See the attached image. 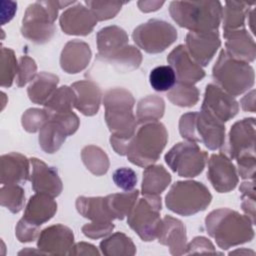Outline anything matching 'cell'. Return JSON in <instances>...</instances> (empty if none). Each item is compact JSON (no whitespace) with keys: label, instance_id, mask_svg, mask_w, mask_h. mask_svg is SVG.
<instances>
[{"label":"cell","instance_id":"cell-1","mask_svg":"<svg viewBox=\"0 0 256 256\" xmlns=\"http://www.w3.org/2000/svg\"><path fill=\"white\" fill-rule=\"evenodd\" d=\"M103 104L111 147L117 154L126 155L137 127L133 112L135 99L130 91L117 87L105 92Z\"/></svg>","mask_w":256,"mask_h":256},{"label":"cell","instance_id":"cell-2","mask_svg":"<svg viewBox=\"0 0 256 256\" xmlns=\"http://www.w3.org/2000/svg\"><path fill=\"white\" fill-rule=\"evenodd\" d=\"M205 227L209 236L223 250L250 242L254 238L251 220L229 208L211 211L205 218Z\"/></svg>","mask_w":256,"mask_h":256},{"label":"cell","instance_id":"cell-3","mask_svg":"<svg viewBox=\"0 0 256 256\" xmlns=\"http://www.w3.org/2000/svg\"><path fill=\"white\" fill-rule=\"evenodd\" d=\"M169 12L182 28L194 32L217 31L222 17V5L219 1H172Z\"/></svg>","mask_w":256,"mask_h":256},{"label":"cell","instance_id":"cell-4","mask_svg":"<svg viewBox=\"0 0 256 256\" xmlns=\"http://www.w3.org/2000/svg\"><path fill=\"white\" fill-rule=\"evenodd\" d=\"M168 141V132L161 122H147L135 132L128 151V160L137 166L147 167L154 164Z\"/></svg>","mask_w":256,"mask_h":256},{"label":"cell","instance_id":"cell-5","mask_svg":"<svg viewBox=\"0 0 256 256\" xmlns=\"http://www.w3.org/2000/svg\"><path fill=\"white\" fill-rule=\"evenodd\" d=\"M179 132L183 139L201 142L210 150H217L225 142V125L205 111L188 112L179 120Z\"/></svg>","mask_w":256,"mask_h":256},{"label":"cell","instance_id":"cell-6","mask_svg":"<svg viewBox=\"0 0 256 256\" xmlns=\"http://www.w3.org/2000/svg\"><path fill=\"white\" fill-rule=\"evenodd\" d=\"M212 78L215 85L232 97H236L253 87L255 73L248 63L231 58L222 49L213 66Z\"/></svg>","mask_w":256,"mask_h":256},{"label":"cell","instance_id":"cell-7","mask_svg":"<svg viewBox=\"0 0 256 256\" xmlns=\"http://www.w3.org/2000/svg\"><path fill=\"white\" fill-rule=\"evenodd\" d=\"M212 195L201 182L186 180L175 182L165 197L167 208L182 216H190L205 210L211 203Z\"/></svg>","mask_w":256,"mask_h":256},{"label":"cell","instance_id":"cell-8","mask_svg":"<svg viewBox=\"0 0 256 256\" xmlns=\"http://www.w3.org/2000/svg\"><path fill=\"white\" fill-rule=\"evenodd\" d=\"M59 9V1H36L30 4L22 19V36L37 44L48 42L55 33L54 22Z\"/></svg>","mask_w":256,"mask_h":256},{"label":"cell","instance_id":"cell-9","mask_svg":"<svg viewBox=\"0 0 256 256\" xmlns=\"http://www.w3.org/2000/svg\"><path fill=\"white\" fill-rule=\"evenodd\" d=\"M162 208L159 195H144L138 199L127 216L129 227L145 242L153 241L161 224L160 211Z\"/></svg>","mask_w":256,"mask_h":256},{"label":"cell","instance_id":"cell-10","mask_svg":"<svg viewBox=\"0 0 256 256\" xmlns=\"http://www.w3.org/2000/svg\"><path fill=\"white\" fill-rule=\"evenodd\" d=\"M177 37L176 28L160 19H150L137 26L132 33L135 44L149 54L165 51L176 41Z\"/></svg>","mask_w":256,"mask_h":256},{"label":"cell","instance_id":"cell-11","mask_svg":"<svg viewBox=\"0 0 256 256\" xmlns=\"http://www.w3.org/2000/svg\"><path fill=\"white\" fill-rule=\"evenodd\" d=\"M208 154L196 142L183 141L175 144L166 154L165 162L180 177L193 178L205 168Z\"/></svg>","mask_w":256,"mask_h":256},{"label":"cell","instance_id":"cell-12","mask_svg":"<svg viewBox=\"0 0 256 256\" xmlns=\"http://www.w3.org/2000/svg\"><path fill=\"white\" fill-rule=\"evenodd\" d=\"M255 118H244L235 122L229 131L228 142L221 151L229 159L255 155Z\"/></svg>","mask_w":256,"mask_h":256},{"label":"cell","instance_id":"cell-13","mask_svg":"<svg viewBox=\"0 0 256 256\" xmlns=\"http://www.w3.org/2000/svg\"><path fill=\"white\" fill-rule=\"evenodd\" d=\"M201 110L225 123L237 115L239 104L234 97L217 85L210 83L206 86Z\"/></svg>","mask_w":256,"mask_h":256},{"label":"cell","instance_id":"cell-14","mask_svg":"<svg viewBox=\"0 0 256 256\" xmlns=\"http://www.w3.org/2000/svg\"><path fill=\"white\" fill-rule=\"evenodd\" d=\"M207 178L213 188L219 193L232 191L239 181L234 164L223 153L212 154L210 156L208 160Z\"/></svg>","mask_w":256,"mask_h":256},{"label":"cell","instance_id":"cell-15","mask_svg":"<svg viewBox=\"0 0 256 256\" xmlns=\"http://www.w3.org/2000/svg\"><path fill=\"white\" fill-rule=\"evenodd\" d=\"M221 45L219 32L190 31L186 35V50L200 66H207Z\"/></svg>","mask_w":256,"mask_h":256},{"label":"cell","instance_id":"cell-16","mask_svg":"<svg viewBox=\"0 0 256 256\" xmlns=\"http://www.w3.org/2000/svg\"><path fill=\"white\" fill-rule=\"evenodd\" d=\"M97 22L91 10L80 2L68 7L59 18L62 31L68 35L86 36L93 31Z\"/></svg>","mask_w":256,"mask_h":256},{"label":"cell","instance_id":"cell-17","mask_svg":"<svg viewBox=\"0 0 256 256\" xmlns=\"http://www.w3.org/2000/svg\"><path fill=\"white\" fill-rule=\"evenodd\" d=\"M73 243V231L63 224H55L40 232L37 247L44 254L66 255L69 254Z\"/></svg>","mask_w":256,"mask_h":256},{"label":"cell","instance_id":"cell-18","mask_svg":"<svg viewBox=\"0 0 256 256\" xmlns=\"http://www.w3.org/2000/svg\"><path fill=\"white\" fill-rule=\"evenodd\" d=\"M167 62L174 70L177 82L194 85L205 77V71L191 58L183 44L176 46L168 54Z\"/></svg>","mask_w":256,"mask_h":256},{"label":"cell","instance_id":"cell-19","mask_svg":"<svg viewBox=\"0 0 256 256\" xmlns=\"http://www.w3.org/2000/svg\"><path fill=\"white\" fill-rule=\"evenodd\" d=\"M32 173L30 175L32 189L36 193L47 194L51 197L60 195L63 189L62 181L55 167L48 166L45 162L37 158H31Z\"/></svg>","mask_w":256,"mask_h":256},{"label":"cell","instance_id":"cell-20","mask_svg":"<svg viewBox=\"0 0 256 256\" xmlns=\"http://www.w3.org/2000/svg\"><path fill=\"white\" fill-rule=\"evenodd\" d=\"M158 242L169 248L172 255L185 254L187 247L186 228L182 221L169 215H165L161 220L157 234Z\"/></svg>","mask_w":256,"mask_h":256},{"label":"cell","instance_id":"cell-21","mask_svg":"<svg viewBox=\"0 0 256 256\" xmlns=\"http://www.w3.org/2000/svg\"><path fill=\"white\" fill-rule=\"evenodd\" d=\"M30 160L18 153L10 152L0 157V183L23 184L30 178Z\"/></svg>","mask_w":256,"mask_h":256},{"label":"cell","instance_id":"cell-22","mask_svg":"<svg viewBox=\"0 0 256 256\" xmlns=\"http://www.w3.org/2000/svg\"><path fill=\"white\" fill-rule=\"evenodd\" d=\"M225 52L233 59L249 63L256 56V44L250 33L245 29H237L223 33Z\"/></svg>","mask_w":256,"mask_h":256},{"label":"cell","instance_id":"cell-23","mask_svg":"<svg viewBox=\"0 0 256 256\" xmlns=\"http://www.w3.org/2000/svg\"><path fill=\"white\" fill-rule=\"evenodd\" d=\"M90 46L81 40L68 41L60 55V66L68 74H77L87 68L91 60Z\"/></svg>","mask_w":256,"mask_h":256},{"label":"cell","instance_id":"cell-24","mask_svg":"<svg viewBox=\"0 0 256 256\" xmlns=\"http://www.w3.org/2000/svg\"><path fill=\"white\" fill-rule=\"evenodd\" d=\"M71 88L75 93L74 107L85 116L97 114L102 99L100 87L91 80H80L74 82Z\"/></svg>","mask_w":256,"mask_h":256},{"label":"cell","instance_id":"cell-25","mask_svg":"<svg viewBox=\"0 0 256 256\" xmlns=\"http://www.w3.org/2000/svg\"><path fill=\"white\" fill-rule=\"evenodd\" d=\"M56 211L57 203L53 197L43 193H36L29 198L22 218L40 227L48 222L55 215Z\"/></svg>","mask_w":256,"mask_h":256},{"label":"cell","instance_id":"cell-26","mask_svg":"<svg viewBox=\"0 0 256 256\" xmlns=\"http://www.w3.org/2000/svg\"><path fill=\"white\" fill-rule=\"evenodd\" d=\"M97 60L104 59L128 45V35L124 29L112 25L100 29L96 35Z\"/></svg>","mask_w":256,"mask_h":256},{"label":"cell","instance_id":"cell-27","mask_svg":"<svg viewBox=\"0 0 256 256\" xmlns=\"http://www.w3.org/2000/svg\"><path fill=\"white\" fill-rule=\"evenodd\" d=\"M59 78L49 72H40L27 88L29 99L39 105H44L57 89Z\"/></svg>","mask_w":256,"mask_h":256},{"label":"cell","instance_id":"cell-28","mask_svg":"<svg viewBox=\"0 0 256 256\" xmlns=\"http://www.w3.org/2000/svg\"><path fill=\"white\" fill-rule=\"evenodd\" d=\"M69 136L67 130L57 120L49 118L47 123L39 131V145L49 154L57 152Z\"/></svg>","mask_w":256,"mask_h":256},{"label":"cell","instance_id":"cell-29","mask_svg":"<svg viewBox=\"0 0 256 256\" xmlns=\"http://www.w3.org/2000/svg\"><path fill=\"white\" fill-rule=\"evenodd\" d=\"M171 175L162 165H149L143 171V195H160L170 184Z\"/></svg>","mask_w":256,"mask_h":256},{"label":"cell","instance_id":"cell-30","mask_svg":"<svg viewBox=\"0 0 256 256\" xmlns=\"http://www.w3.org/2000/svg\"><path fill=\"white\" fill-rule=\"evenodd\" d=\"M254 4L255 2L226 1L221 17L224 33L244 28L245 18Z\"/></svg>","mask_w":256,"mask_h":256},{"label":"cell","instance_id":"cell-31","mask_svg":"<svg viewBox=\"0 0 256 256\" xmlns=\"http://www.w3.org/2000/svg\"><path fill=\"white\" fill-rule=\"evenodd\" d=\"M75 205L79 214L92 222H107L113 220L106 206L105 197L80 196L76 199Z\"/></svg>","mask_w":256,"mask_h":256},{"label":"cell","instance_id":"cell-32","mask_svg":"<svg viewBox=\"0 0 256 256\" xmlns=\"http://www.w3.org/2000/svg\"><path fill=\"white\" fill-rule=\"evenodd\" d=\"M139 196L138 190L125 191L123 193H114L105 196L106 206L113 218L123 220L129 215L136 204Z\"/></svg>","mask_w":256,"mask_h":256},{"label":"cell","instance_id":"cell-33","mask_svg":"<svg viewBox=\"0 0 256 256\" xmlns=\"http://www.w3.org/2000/svg\"><path fill=\"white\" fill-rule=\"evenodd\" d=\"M100 61L111 64L117 71L126 73L137 69L142 62V54L138 48L126 45L114 54L101 59Z\"/></svg>","mask_w":256,"mask_h":256},{"label":"cell","instance_id":"cell-34","mask_svg":"<svg viewBox=\"0 0 256 256\" xmlns=\"http://www.w3.org/2000/svg\"><path fill=\"white\" fill-rule=\"evenodd\" d=\"M100 250L106 256H133L136 247L126 234L116 232L100 242Z\"/></svg>","mask_w":256,"mask_h":256},{"label":"cell","instance_id":"cell-35","mask_svg":"<svg viewBox=\"0 0 256 256\" xmlns=\"http://www.w3.org/2000/svg\"><path fill=\"white\" fill-rule=\"evenodd\" d=\"M164 100L157 95H148L142 98L137 105L136 119L137 123L157 122L164 115Z\"/></svg>","mask_w":256,"mask_h":256},{"label":"cell","instance_id":"cell-36","mask_svg":"<svg viewBox=\"0 0 256 256\" xmlns=\"http://www.w3.org/2000/svg\"><path fill=\"white\" fill-rule=\"evenodd\" d=\"M81 159L85 167L94 175L102 176L109 169V158L98 146L87 145L81 151Z\"/></svg>","mask_w":256,"mask_h":256},{"label":"cell","instance_id":"cell-37","mask_svg":"<svg viewBox=\"0 0 256 256\" xmlns=\"http://www.w3.org/2000/svg\"><path fill=\"white\" fill-rule=\"evenodd\" d=\"M75 103V93L71 87L66 85L56 89L53 95L44 104V109L48 115L67 113L72 111Z\"/></svg>","mask_w":256,"mask_h":256},{"label":"cell","instance_id":"cell-38","mask_svg":"<svg viewBox=\"0 0 256 256\" xmlns=\"http://www.w3.org/2000/svg\"><path fill=\"white\" fill-rule=\"evenodd\" d=\"M199 90L192 84L177 82L167 92L168 100L179 107H192L199 100Z\"/></svg>","mask_w":256,"mask_h":256},{"label":"cell","instance_id":"cell-39","mask_svg":"<svg viewBox=\"0 0 256 256\" xmlns=\"http://www.w3.org/2000/svg\"><path fill=\"white\" fill-rule=\"evenodd\" d=\"M25 203L24 189L18 184L2 185L0 189V204L12 213L22 210Z\"/></svg>","mask_w":256,"mask_h":256},{"label":"cell","instance_id":"cell-40","mask_svg":"<svg viewBox=\"0 0 256 256\" xmlns=\"http://www.w3.org/2000/svg\"><path fill=\"white\" fill-rule=\"evenodd\" d=\"M18 70V61L12 49L1 48L0 58V85L1 87H11L16 78Z\"/></svg>","mask_w":256,"mask_h":256},{"label":"cell","instance_id":"cell-41","mask_svg":"<svg viewBox=\"0 0 256 256\" xmlns=\"http://www.w3.org/2000/svg\"><path fill=\"white\" fill-rule=\"evenodd\" d=\"M149 82L155 91H169L176 83V75L169 65L158 66L151 70Z\"/></svg>","mask_w":256,"mask_h":256},{"label":"cell","instance_id":"cell-42","mask_svg":"<svg viewBox=\"0 0 256 256\" xmlns=\"http://www.w3.org/2000/svg\"><path fill=\"white\" fill-rule=\"evenodd\" d=\"M124 4L125 2L119 1H85V5L91 10L97 21L114 18Z\"/></svg>","mask_w":256,"mask_h":256},{"label":"cell","instance_id":"cell-43","mask_svg":"<svg viewBox=\"0 0 256 256\" xmlns=\"http://www.w3.org/2000/svg\"><path fill=\"white\" fill-rule=\"evenodd\" d=\"M49 120V115L45 109L39 108H29L27 109L21 118V124L29 133H35L40 131V129Z\"/></svg>","mask_w":256,"mask_h":256},{"label":"cell","instance_id":"cell-44","mask_svg":"<svg viewBox=\"0 0 256 256\" xmlns=\"http://www.w3.org/2000/svg\"><path fill=\"white\" fill-rule=\"evenodd\" d=\"M239 190L241 192V208L245 215L255 224V182L245 181L241 183Z\"/></svg>","mask_w":256,"mask_h":256},{"label":"cell","instance_id":"cell-45","mask_svg":"<svg viewBox=\"0 0 256 256\" xmlns=\"http://www.w3.org/2000/svg\"><path fill=\"white\" fill-rule=\"evenodd\" d=\"M37 75V65L33 58L24 55L18 60V70L15 78L17 87H23Z\"/></svg>","mask_w":256,"mask_h":256},{"label":"cell","instance_id":"cell-46","mask_svg":"<svg viewBox=\"0 0 256 256\" xmlns=\"http://www.w3.org/2000/svg\"><path fill=\"white\" fill-rule=\"evenodd\" d=\"M113 181L116 186L124 191H131L137 184V175L135 171L128 167H121L114 171Z\"/></svg>","mask_w":256,"mask_h":256},{"label":"cell","instance_id":"cell-47","mask_svg":"<svg viewBox=\"0 0 256 256\" xmlns=\"http://www.w3.org/2000/svg\"><path fill=\"white\" fill-rule=\"evenodd\" d=\"M114 224L112 221L107 222H91L82 226L83 234L91 239H99L109 235L113 229Z\"/></svg>","mask_w":256,"mask_h":256},{"label":"cell","instance_id":"cell-48","mask_svg":"<svg viewBox=\"0 0 256 256\" xmlns=\"http://www.w3.org/2000/svg\"><path fill=\"white\" fill-rule=\"evenodd\" d=\"M39 232L40 231L38 226L27 222L23 218L18 221L15 228V235L17 239L22 243L34 241L37 238Z\"/></svg>","mask_w":256,"mask_h":256},{"label":"cell","instance_id":"cell-49","mask_svg":"<svg viewBox=\"0 0 256 256\" xmlns=\"http://www.w3.org/2000/svg\"><path fill=\"white\" fill-rule=\"evenodd\" d=\"M239 176L243 179H254L256 169L255 155H246L236 159Z\"/></svg>","mask_w":256,"mask_h":256},{"label":"cell","instance_id":"cell-50","mask_svg":"<svg viewBox=\"0 0 256 256\" xmlns=\"http://www.w3.org/2000/svg\"><path fill=\"white\" fill-rule=\"evenodd\" d=\"M194 253L217 254L212 242L203 236L195 237L189 244H187L185 254H194Z\"/></svg>","mask_w":256,"mask_h":256},{"label":"cell","instance_id":"cell-51","mask_svg":"<svg viewBox=\"0 0 256 256\" xmlns=\"http://www.w3.org/2000/svg\"><path fill=\"white\" fill-rule=\"evenodd\" d=\"M100 253L97 248L86 242H79L72 246L69 255H96L98 256Z\"/></svg>","mask_w":256,"mask_h":256},{"label":"cell","instance_id":"cell-52","mask_svg":"<svg viewBox=\"0 0 256 256\" xmlns=\"http://www.w3.org/2000/svg\"><path fill=\"white\" fill-rule=\"evenodd\" d=\"M241 107L244 111L248 112H255V90L252 89L250 92H248L240 101Z\"/></svg>","mask_w":256,"mask_h":256},{"label":"cell","instance_id":"cell-53","mask_svg":"<svg viewBox=\"0 0 256 256\" xmlns=\"http://www.w3.org/2000/svg\"><path fill=\"white\" fill-rule=\"evenodd\" d=\"M1 5H2L1 24L4 25L6 22H9V21L13 18L14 14H15V12H16V10H17V4H16L15 2L10 1V3H9V8H8V9L5 7V5H4L2 2H1Z\"/></svg>","mask_w":256,"mask_h":256},{"label":"cell","instance_id":"cell-54","mask_svg":"<svg viewBox=\"0 0 256 256\" xmlns=\"http://www.w3.org/2000/svg\"><path fill=\"white\" fill-rule=\"evenodd\" d=\"M164 4V1H138L137 5L139 7V9L142 12L148 13V12H152V11H156L159 8H161Z\"/></svg>","mask_w":256,"mask_h":256},{"label":"cell","instance_id":"cell-55","mask_svg":"<svg viewBox=\"0 0 256 256\" xmlns=\"http://www.w3.org/2000/svg\"><path fill=\"white\" fill-rule=\"evenodd\" d=\"M254 14H255V10L254 9H250L247 16H248V24L250 25V28H251V31L252 33H254V28H253V25H254Z\"/></svg>","mask_w":256,"mask_h":256},{"label":"cell","instance_id":"cell-56","mask_svg":"<svg viewBox=\"0 0 256 256\" xmlns=\"http://www.w3.org/2000/svg\"><path fill=\"white\" fill-rule=\"evenodd\" d=\"M236 253H240V254H242V253H251V254H254V252H252V251H247V250H242V251H240V250H236V251H234V252H230L229 253V255H232V254H236Z\"/></svg>","mask_w":256,"mask_h":256},{"label":"cell","instance_id":"cell-57","mask_svg":"<svg viewBox=\"0 0 256 256\" xmlns=\"http://www.w3.org/2000/svg\"><path fill=\"white\" fill-rule=\"evenodd\" d=\"M1 95H2V98H3V100H2V107H1V109H3L4 108V106H5V103H6V101H5V99H6V95L2 92L1 93Z\"/></svg>","mask_w":256,"mask_h":256}]
</instances>
